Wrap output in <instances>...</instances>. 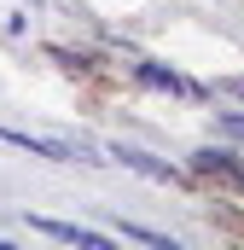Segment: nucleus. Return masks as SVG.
I'll list each match as a JSON object with an SVG mask.
<instances>
[{
    "label": "nucleus",
    "mask_w": 244,
    "mask_h": 250,
    "mask_svg": "<svg viewBox=\"0 0 244 250\" xmlns=\"http://www.w3.org/2000/svg\"><path fill=\"white\" fill-rule=\"evenodd\" d=\"M221 93H244V76H227V82H221Z\"/></svg>",
    "instance_id": "obj_7"
},
{
    "label": "nucleus",
    "mask_w": 244,
    "mask_h": 250,
    "mask_svg": "<svg viewBox=\"0 0 244 250\" xmlns=\"http://www.w3.org/2000/svg\"><path fill=\"white\" fill-rule=\"evenodd\" d=\"M29 227H35V233H47V239H64V245H81V250H105V245H111L105 233H93V227H81V221H53V215H29Z\"/></svg>",
    "instance_id": "obj_4"
},
{
    "label": "nucleus",
    "mask_w": 244,
    "mask_h": 250,
    "mask_svg": "<svg viewBox=\"0 0 244 250\" xmlns=\"http://www.w3.org/2000/svg\"><path fill=\"white\" fill-rule=\"evenodd\" d=\"M122 239H140V245H157V250H175L169 233H151V227H134V221H122Z\"/></svg>",
    "instance_id": "obj_6"
},
{
    "label": "nucleus",
    "mask_w": 244,
    "mask_h": 250,
    "mask_svg": "<svg viewBox=\"0 0 244 250\" xmlns=\"http://www.w3.org/2000/svg\"><path fill=\"white\" fill-rule=\"evenodd\" d=\"M192 175H203V181H227V187H244V163H239V151H215V146L192 151Z\"/></svg>",
    "instance_id": "obj_3"
},
{
    "label": "nucleus",
    "mask_w": 244,
    "mask_h": 250,
    "mask_svg": "<svg viewBox=\"0 0 244 250\" xmlns=\"http://www.w3.org/2000/svg\"><path fill=\"white\" fill-rule=\"evenodd\" d=\"M140 82H145V87H163V93H192L175 70H157V64H140Z\"/></svg>",
    "instance_id": "obj_5"
},
{
    "label": "nucleus",
    "mask_w": 244,
    "mask_h": 250,
    "mask_svg": "<svg viewBox=\"0 0 244 250\" xmlns=\"http://www.w3.org/2000/svg\"><path fill=\"white\" fill-rule=\"evenodd\" d=\"M111 157H117L122 169H134V175H145V181H157V187H186V175L175 163H157L151 151H140V146H111Z\"/></svg>",
    "instance_id": "obj_2"
},
{
    "label": "nucleus",
    "mask_w": 244,
    "mask_h": 250,
    "mask_svg": "<svg viewBox=\"0 0 244 250\" xmlns=\"http://www.w3.org/2000/svg\"><path fill=\"white\" fill-rule=\"evenodd\" d=\"M0 140L18 146V151H29V157H47V163H105L81 140H53V134H29V128H0Z\"/></svg>",
    "instance_id": "obj_1"
}]
</instances>
